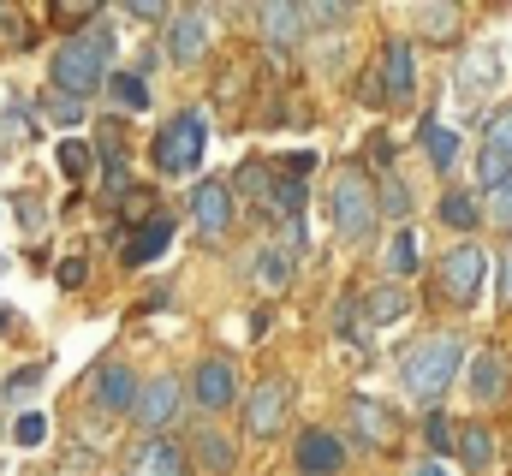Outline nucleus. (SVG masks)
<instances>
[{"label":"nucleus","instance_id":"obj_32","mask_svg":"<svg viewBox=\"0 0 512 476\" xmlns=\"http://www.w3.org/2000/svg\"><path fill=\"white\" fill-rule=\"evenodd\" d=\"M423 441H429L435 453H453V423H447V417H429V423H423Z\"/></svg>","mask_w":512,"mask_h":476},{"label":"nucleus","instance_id":"obj_23","mask_svg":"<svg viewBox=\"0 0 512 476\" xmlns=\"http://www.w3.org/2000/svg\"><path fill=\"white\" fill-rule=\"evenodd\" d=\"M251 274L268 286V292H286V286H292V256H286V250H262V256L251 262Z\"/></svg>","mask_w":512,"mask_h":476},{"label":"nucleus","instance_id":"obj_38","mask_svg":"<svg viewBox=\"0 0 512 476\" xmlns=\"http://www.w3.org/2000/svg\"><path fill=\"white\" fill-rule=\"evenodd\" d=\"M36 381H42V369H18V375H12V393H30Z\"/></svg>","mask_w":512,"mask_h":476},{"label":"nucleus","instance_id":"obj_34","mask_svg":"<svg viewBox=\"0 0 512 476\" xmlns=\"http://www.w3.org/2000/svg\"><path fill=\"white\" fill-rule=\"evenodd\" d=\"M453 18H459L453 6H423V24H429L435 36H447V30H453Z\"/></svg>","mask_w":512,"mask_h":476},{"label":"nucleus","instance_id":"obj_11","mask_svg":"<svg viewBox=\"0 0 512 476\" xmlns=\"http://www.w3.org/2000/svg\"><path fill=\"white\" fill-rule=\"evenodd\" d=\"M495 84H501V54H495L489 42H477V48L465 54V66H459V96L477 102V96L495 90Z\"/></svg>","mask_w":512,"mask_h":476},{"label":"nucleus","instance_id":"obj_36","mask_svg":"<svg viewBox=\"0 0 512 476\" xmlns=\"http://www.w3.org/2000/svg\"><path fill=\"white\" fill-rule=\"evenodd\" d=\"M60 286H72V292L84 286V256H66V262H60Z\"/></svg>","mask_w":512,"mask_h":476},{"label":"nucleus","instance_id":"obj_8","mask_svg":"<svg viewBox=\"0 0 512 476\" xmlns=\"http://www.w3.org/2000/svg\"><path fill=\"white\" fill-rule=\"evenodd\" d=\"M286 405H292L286 381H262L251 399H245V429H251V435H274V429L286 423Z\"/></svg>","mask_w":512,"mask_h":476},{"label":"nucleus","instance_id":"obj_19","mask_svg":"<svg viewBox=\"0 0 512 476\" xmlns=\"http://www.w3.org/2000/svg\"><path fill=\"white\" fill-rule=\"evenodd\" d=\"M167 244H173V221H167V215H155V221H143L137 238L126 244V262H131V268H143V262H155Z\"/></svg>","mask_w":512,"mask_h":476},{"label":"nucleus","instance_id":"obj_4","mask_svg":"<svg viewBox=\"0 0 512 476\" xmlns=\"http://www.w3.org/2000/svg\"><path fill=\"white\" fill-rule=\"evenodd\" d=\"M203 143H209V125L203 114H173L155 137V167L161 173H191L203 161Z\"/></svg>","mask_w":512,"mask_h":476},{"label":"nucleus","instance_id":"obj_29","mask_svg":"<svg viewBox=\"0 0 512 476\" xmlns=\"http://www.w3.org/2000/svg\"><path fill=\"white\" fill-rule=\"evenodd\" d=\"M12 435H18V447H36V441L48 435V417H36V411H24V417L12 423Z\"/></svg>","mask_w":512,"mask_h":476},{"label":"nucleus","instance_id":"obj_31","mask_svg":"<svg viewBox=\"0 0 512 476\" xmlns=\"http://www.w3.org/2000/svg\"><path fill=\"white\" fill-rule=\"evenodd\" d=\"M507 179H512V161L507 155H495V149H483V185L495 191V185H507Z\"/></svg>","mask_w":512,"mask_h":476},{"label":"nucleus","instance_id":"obj_28","mask_svg":"<svg viewBox=\"0 0 512 476\" xmlns=\"http://www.w3.org/2000/svg\"><path fill=\"white\" fill-rule=\"evenodd\" d=\"M483 149H495V155H507L512 161V108L489 114V143H483Z\"/></svg>","mask_w":512,"mask_h":476},{"label":"nucleus","instance_id":"obj_35","mask_svg":"<svg viewBox=\"0 0 512 476\" xmlns=\"http://www.w3.org/2000/svg\"><path fill=\"white\" fill-rule=\"evenodd\" d=\"M382 209L405 215V209H411V191H405V185H387V191H382V203H376V215H382Z\"/></svg>","mask_w":512,"mask_h":476},{"label":"nucleus","instance_id":"obj_20","mask_svg":"<svg viewBox=\"0 0 512 476\" xmlns=\"http://www.w3.org/2000/svg\"><path fill=\"white\" fill-rule=\"evenodd\" d=\"M191 453H197V465H209V471H233V441H221L209 423L191 435Z\"/></svg>","mask_w":512,"mask_h":476},{"label":"nucleus","instance_id":"obj_5","mask_svg":"<svg viewBox=\"0 0 512 476\" xmlns=\"http://www.w3.org/2000/svg\"><path fill=\"white\" fill-rule=\"evenodd\" d=\"M483 250L477 244H459V250H447V262H441V298H453V304H477V292H483Z\"/></svg>","mask_w":512,"mask_h":476},{"label":"nucleus","instance_id":"obj_12","mask_svg":"<svg viewBox=\"0 0 512 476\" xmlns=\"http://www.w3.org/2000/svg\"><path fill=\"white\" fill-rule=\"evenodd\" d=\"M346 465V447L328 435V429H310L304 441H298V471L304 476H334Z\"/></svg>","mask_w":512,"mask_h":476},{"label":"nucleus","instance_id":"obj_10","mask_svg":"<svg viewBox=\"0 0 512 476\" xmlns=\"http://www.w3.org/2000/svg\"><path fill=\"white\" fill-rule=\"evenodd\" d=\"M191 215H197V227L209 238H221L233 227V191L221 185V179H209V185H197V197H191Z\"/></svg>","mask_w":512,"mask_h":476},{"label":"nucleus","instance_id":"obj_3","mask_svg":"<svg viewBox=\"0 0 512 476\" xmlns=\"http://www.w3.org/2000/svg\"><path fill=\"white\" fill-rule=\"evenodd\" d=\"M334 227L352 244H364L376 233V185H370V173H358V167L340 173V185H334Z\"/></svg>","mask_w":512,"mask_h":476},{"label":"nucleus","instance_id":"obj_18","mask_svg":"<svg viewBox=\"0 0 512 476\" xmlns=\"http://www.w3.org/2000/svg\"><path fill=\"white\" fill-rule=\"evenodd\" d=\"M512 387V369L501 352H477V363H471V393L477 399H501Z\"/></svg>","mask_w":512,"mask_h":476},{"label":"nucleus","instance_id":"obj_15","mask_svg":"<svg viewBox=\"0 0 512 476\" xmlns=\"http://www.w3.org/2000/svg\"><path fill=\"white\" fill-rule=\"evenodd\" d=\"M191 393H197V405H203V411H221V405H233V369H227L221 357L197 363V381H191Z\"/></svg>","mask_w":512,"mask_h":476},{"label":"nucleus","instance_id":"obj_30","mask_svg":"<svg viewBox=\"0 0 512 476\" xmlns=\"http://www.w3.org/2000/svg\"><path fill=\"white\" fill-rule=\"evenodd\" d=\"M387 262H393V274H411V268H417V244H411V233H399V238H393Z\"/></svg>","mask_w":512,"mask_h":476},{"label":"nucleus","instance_id":"obj_9","mask_svg":"<svg viewBox=\"0 0 512 476\" xmlns=\"http://www.w3.org/2000/svg\"><path fill=\"white\" fill-rule=\"evenodd\" d=\"M131 411H137V423H143V429L173 423V411H179V381H173V375H155V381L131 399Z\"/></svg>","mask_w":512,"mask_h":476},{"label":"nucleus","instance_id":"obj_39","mask_svg":"<svg viewBox=\"0 0 512 476\" xmlns=\"http://www.w3.org/2000/svg\"><path fill=\"white\" fill-rule=\"evenodd\" d=\"M411 476H453V471H447L441 459H429V465H417V471H411Z\"/></svg>","mask_w":512,"mask_h":476},{"label":"nucleus","instance_id":"obj_14","mask_svg":"<svg viewBox=\"0 0 512 476\" xmlns=\"http://www.w3.org/2000/svg\"><path fill=\"white\" fill-rule=\"evenodd\" d=\"M304 6H262V36H268V48L274 54H286V48H298L304 42Z\"/></svg>","mask_w":512,"mask_h":476},{"label":"nucleus","instance_id":"obj_22","mask_svg":"<svg viewBox=\"0 0 512 476\" xmlns=\"http://www.w3.org/2000/svg\"><path fill=\"white\" fill-rule=\"evenodd\" d=\"M411 310V298H405V286H376L370 298H364V316L370 322H399Z\"/></svg>","mask_w":512,"mask_h":476},{"label":"nucleus","instance_id":"obj_13","mask_svg":"<svg viewBox=\"0 0 512 476\" xmlns=\"http://www.w3.org/2000/svg\"><path fill=\"white\" fill-rule=\"evenodd\" d=\"M203 48H209V24H203V12H179L173 30H167V54H173L179 66H197Z\"/></svg>","mask_w":512,"mask_h":476},{"label":"nucleus","instance_id":"obj_27","mask_svg":"<svg viewBox=\"0 0 512 476\" xmlns=\"http://www.w3.org/2000/svg\"><path fill=\"white\" fill-rule=\"evenodd\" d=\"M60 173H66V179H84V173H90V149H84L78 137L60 143Z\"/></svg>","mask_w":512,"mask_h":476},{"label":"nucleus","instance_id":"obj_7","mask_svg":"<svg viewBox=\"0 0 512 476\" xmlns=\"http://www.w3.org/2000/svg\"><path fill=\"white\" fill-rule=\"evenodd\" d=\"M131 476H191V453L167 435H149L137 453H131Z\"/></svg>","mask_w":512,"mask_h":476},{"label":"nucleus","instance_id":"obj_37","mask_svg":"<svg viewBox=\"0 0 512 476\" xmlns=\"http://www.w3.org/2000/svg\"><path fill=\"white\" fill-rule=\"evenodd\" d=\"M84 18H96V6H60V24H84Z\"/></svg>","mask_w":512,"mask_h":476},{"label":"nucleus","instance_id":"obj_26","mask_svg":"<svg viewBox=\"0 0 512 476\" xmlns=\"http://www.w3.org/2000/svg\"><path fill=\"white\" fill-rule=\"evenodd\" d=\"M114 102L131 108V114H137V108H149V84H143V78H131V72H114Z\"/></svg>","mask_w":512,"mask_h":476},{"label":"nucleus","instance_id":"obj_21","mask_svg":"<svg viewBox=\"0 0 512 476\" xmlns=\"http://www.w3.org/2000/svg\"><path fill=\"white\" fill-rule=\"evenodd\" d=\"M423 149H429L435 167H453V155H459V131L441 125V119H423Z\"/></svg>","mask_w":512,"mask_h":476},{"label":"nucleus","instance_id":"obj_24","mask_svg":"<svg viewBox=\"0 0 512 476\" xmlns=\"http://www.w3.org/2000/svg\"><path fill=\"white\" fill-rule=\"evenodd\" d=\"M441 221H447V227H459V233H471V227H477V197L447 191V197H441Z\"/></svg>","mask_w":512,"mask_h":476},{"label":"nucleus","instance_id":"obj_16","mask_svg":"<svg viewBox=\"0 0 512 476\" xmlns=\"http://www.w3.org/2000/svg\"><path fill=\"white\" fill-rule=\"evenodd\" d=\"M96 399H102L108 411H131V399H137V375H131L126 363H102V369H96Z\"/></svg>","mask_w":512,"mask_h":476},{"label":"nucleus","instance_id":"obj_6","mask_svg":"<svg viewBox=\"0 0 512 476\" xmlns=\"http://www.w3.org/2000/svg\"><path fill=\"white\" fill-rule=\"evenodd\" d=\"M376 84H382L387 102H405V96L417 90V60H411V42H405V36H387L382 42V72H376Z\"/></svg>","mask_w":512,"mask_h":476},{"label":"nucleus","instance_id":"obj_25","mask_svg":"<svg viewBox=\"0 0 512 476\" xmlns=\"http://www.w3.org/2000/svg\"><path fill=\"white\" fill-rule=\"evenodd\" d=\"M352 417H358V429H364L376 447H387V441H393V429H387V411H382V405H370V399H352Z\"/></svg>","mask_w":512,"mask_h":476},{"label":"nucleus","instance_id":"obj_17","mask_svg":"<svg viewBox=\"0 0 512 476\" xmlns=\"http://www.w3.org/2000/svg\"><path fill=\"white\" fill-rule=\"evenodd\" d=\"M453 453L465 459V471H483V465L495 459V435H489V423H459V429H453Z\"/></svg>","mask_w":512,"mask_h":476},{"label":"nucleus","instance_id":"obj_2","mask_svg":"<svg viewBox=\"0 0 512 476\" xmlns=\"http://www.w3.org/2000/svg\"><path fill=\"white\" fill-rule=\"evenodd\" d=\"M459 340L453 334H435V340H417V346H405L399 357V375H405V387H411V399H441L447 393V381L459 375Z\"/></svg>","mask_w":512,"mask_h":476},{"label":"nucleus","instance_id":"obj_1","mask_svg":"<svg viewBox=\"0 0 512 476\" xmlns=\"http://www.w3.org/2000/svg\"><path fill=\"white\" fill-rule=\"evenodd\" d=\"M102 66H108V30H84V36H66L60 54H54V84H60V102H84L102 90Z\"/></svg>","mask_w":512,"mask_h":476},{"label":"nucleus","instance_id":"obj_33","mask_svg":"<svg viewBox=\"0 0 512 476\" xmlns=\"http://www.w3.org/2000/svg\"><path fill=\"white\" fill-rule=\"evenodd\" d=\"M489 209H495V221H501V227H512V179L489 191Z\"/></svg>","mask_w":512,"mask_h":476}]
</instances>
